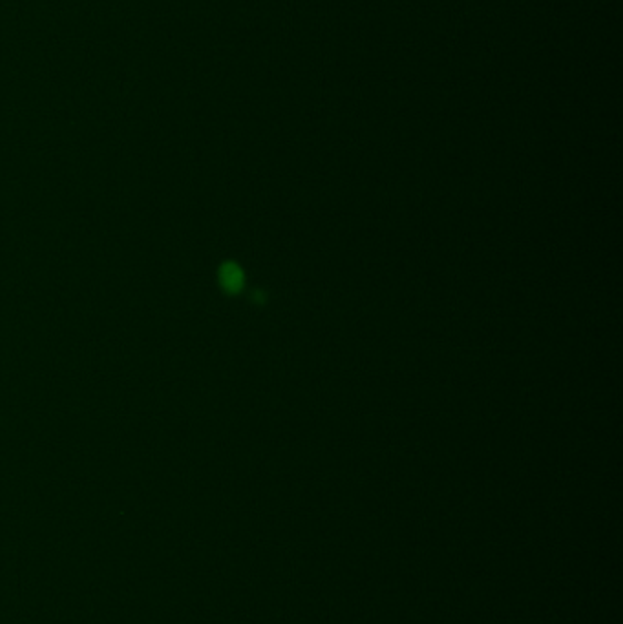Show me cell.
<instances>
[{
  "label": "cell",
  "mask_w": 623,
  "mask_h": 624,
  "mask_svg": "<svg viewBox=\"0 0 623 624\" xmlns=\"http://www.w3.org/2000/svg\"><path fill=\"white\" fill-rule=\"evenodd\" d=\"M219 280H221V285L230 292H236L243 285V274H241V270L234 265H227L221 269V274H219Z\"/></svg>",
  "instance_id": "cell-1"
}]
</instances>
